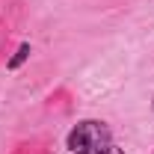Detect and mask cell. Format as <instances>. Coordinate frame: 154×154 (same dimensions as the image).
Wrapping results in <instances>:
<instances>
[{
  "label": "cell",
  "mask_w": 154,
  "mask_h": 154,
  "mask_svg": "<svg viewBox=\"0 0 154 154\" xmlns=\"http://www.w3.org/2000/svg\"><path fill=\"white\" fill-rule=\"evenodd\" d=\"M12 154H54V151H51V145H48L45 139H30V142L15 145V151H12Z\"/></svg>",
  "instance_id": "obj_2"
},
{
  "label": "cell",
  "mask_w": 154,
  "mask_h": 154,
  "mask_svg": "<svg viewBox=\"0 0 154 154\" xmlns=\"http://www.w3.org/2000/svg\"><path fill=\"white\" fill-rule=\"evenodd\" d=\"M27 57H30V45H21L18 51H15V57L9 59L6 65H9V68H18V65H21V62H24V59H27Z\"/></svg>",
  "instance_id": "obj_3"
},
{
  "label": "cell",
  "mask_w": 154,
  "mask_h": 154,
  "mask_svg": "<svg viewBox=\"0 0 154 154\" xmlns=\"http://www.w3.org/2000/svg\"><path fill=\"white\" fill-rule=\"evenodd\" d=\"M113 142V134L107 128V122H98V119H83L77 122L74 128L65 136V148L74 154H95L101 145Z\"/></svg>",
  "instance_id": "obj_1"
},
{
  "label": "cell",
  "mask_w": 154,
  "mask_h": 154,
  "mask_svg": "<svg viewBox=\"0 0 154 154\" xmlns=\"http://www.w3.org/2000/svg\"><path fill=\"white\" fill-rule=\"evenodd\" d=\"M95 154H125L122 148H116V142H107V145H101Z\"/></svg>",
  "instance_id": "obj_4"
}]
</instances>
